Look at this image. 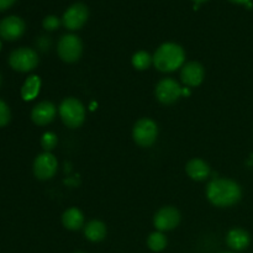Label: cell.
Masks as SVG:
<instances>
[{
	"label": "cell",
	"instance_id": "obj_1",
	"mask_svg": "<svg viewBox=\"0 0 253 253\" xmlns=\"http://www.w3.org/2000/svg\"><path fill=\"white\" fill-rule=\"evenodd\" d=\"M207 197L212 205L219 208L232 207L240 202L242 190L236 182L231 179H215L207 188Z\"/></svg>",
	"mask_w": 253,
	"mask_h": 253
},
{
	"label": "cell",
	"instance_id": "obj_2",
	"mask_svg": "<svg viewBox=\"0 0 253 253\" xmlns=\"http://www.w3.org/2000/svg\"><path fill=\"white\" fill-rule=\"evenodd\" d=\"M184 49L179 44L167 42L157 48L155 56H153V64L158 71L169 73V72H174L175 69L180 68L184 63Z\"/></svg>",
	"mask_w": 253,
	"mask_h": 253
},
{
	"label": "cell",
	"instance_id": "obj_3",
	"mask_svg": "<svg viewBox=\"0 0 253 253\" xmlns=\"http://www.w3.org/2000/svg\"><path fill=\"white\" fill-rule=\"evenodd\" d=\"M59 116L67 127L77 128L84 123L85 109L76 98H67L59 105Z\"/></svg>",
	"mask_w": 253,
	"mask_h": 253
},
{
	"label": "cell",
	"instance_id": "obj_4",
	"mask_svg": "<svg viewBox=\"0 0 253 253\" xmlns=\"http://www.w3.org/2000/svg\"><path fill=\"white\" fill-rule=\"evenodd\" d=\"M9 64L14 71L26 73L36 68L39 64V56L32 48L21 47L11 52L9 57Z\"/></svg>",
	"mask_w": 253,
	"mask_h": 253
},
{
	"label": "cell",
	"instance_id": "obj_5",
	"mask_svg": "<svg viewBox=\"0 0 253 253\" xmlns=\"http://www.w3.org/2000/svg\"><path fill=\"white\" fill-rule=\"evenodd\" d=\"M158 127L151 119H141L133 126L132 136L135 142L141 147H150L157 140Z\"/></svg>",
	"mask_w": 253,
	"mask_h": 253
},
{
	"label": "cell",
	"instance_id": "obj_6",
	"mask_svg": "<svg viewBox=\"0 0 253 253\" xmlns=\"http://www.w3.org/2000/svg\"><path fill=\"white\" fill-rule=\"evenodd\" d=\"M83 52V43L76 35H64L58 42V54L62 61L67 63L77 62Z\"/></svg>",
	"mask_w": 253,
	"mask_h": 253
},
{
	"label": "cell",
	"instance_id": "obj_7",
	"mask_svg": "<svg viewBox=\"0 0 253 253\" xmlns=\"http://www.w3.org/2000/svg\"><path fill=\"white\" fill-rule=\"evenodd\" d=\"M183 89L180 88L177 81L172 78H165L156 86V98L165 105L174 104L182 96Z\"/></svg>",
	"mask_w": 253,
	"mask_h": 253
},
{
	"label": "cell",
	"instance_id": "obj_8",
	"mask_svg": "<svg viewBox=\"0 0 253 253\" xmlns=\"http://www.w3.org/2000/svg\"><path fill=\"white\" fill-rule=\"evenodd\" d=\"M89 17V10L82 2H76L64 12L63 17H62V22H63L64 27L68 30H78L84 26Z\"/></svg>",
	"mask_w": 253,
	"mask_h": 253
},
{
	"label": "cell",
	"instance_id": "obj_9",
	"mask_svg": "<svg viewBox=\"0 0 253 253\" xmlns=\"http://www.w3.org/2000/svg\"><path fill=\"white\" fill-rule=\"evenodd\" d=\"M58 168V162L52 153L44 152L39 155L34 162V173L37 179L47 180L54 177Z\"/></svg>",
	"mask_w": 253,
	"mask_h": 253
},
{
	"label": "cell",
	"instance_id": "obj_10",
	"mask_svg": "<svg viewBox=\"0 0 253 253\" xmlns=\"http://www.w3.org/2000/svg\"><path fill=\"white\" fill-rule=\"evenodd\" d=\"M180 222V212L173 207H165L158 210L153 219V224L158 231H169L175 229Z\"/></svg>",
	"mask_w": 253,
	"mask_h": 253
},
{
	"label": "cell",
	"instance_id": "obj_11",
	"mask_svg": "<svg viewBox=\"0 0 253 253\" xmlns=\"http://www.w3.org/2000/svg\"><path fill=\"white\" fill-rule=\"evenodd\" d=\"M25 22L19 16H7L0 21V36L6 41H15L25 32Z\"/></svg>",
	"mask_w": 253,
	"mask_h": 253
},
{
	"label": "cell",
	"instance_id": "obj_12",
	"mask_svg": "<svg viewBox=\"0 0 253 253\" xmlns=\"http://www.w3.org/2000/svg\"><path fill=\"white\" fill-rule=\"evenodd\" d=\"M205 71L204 67L198 62H189L184 64L180 72L182 82L188 86H198L204 81Z\"/></svg>",
	"mask_w": 253,
	"mask_h": 253
},
{
	"label": "cell",
	"instance_id": "obj_13",
	"mask_svg": "<svg viewBox=\"0 0 253 253\" xmlns=\"http://www.w3.org/2000/svg\"><path fill=\"white\" fill-rule=\"evenodd\" d=\"M57 114L56 106L49 101L39 103L31 111V119L36 125L44 126L54 120Z\"/></svg>",
	"mask_w": 253,
	"mask_h": 253
},
{
	"label": "cell",
	"instance_id": "obj_14",
	"mask_svg": "<svg viewBox=\"0 0 253 253\" xmlns=\"http://www.w3.org/2000/svg\"><path fill=\"white\" fill-rule=\"evenodd\" d=\"M250 242H251V237H250L249 232L242 229H232L226 236L227 246L235 251H242V250L247 249Z\"/></svg>",
	"mask_w": 253,
	"mask_h": 253
},
{
	"label": "cell",
	"instance_id": "obj_15",
	"mask_svg": "<svg viewBox=\"0 0 253 253\" xmlns=\"http://www.w3.org/2000/svg\"><path fill=\"white\" fill-rule=\"evenodd\" d=\"M187 173L192 179L198 180H204L209 177L210 174V167L207 162H204L203 160H192L190 162H188L187 165Z\"/></svg>",
	"mask_w": 253,
	"mask_h": 253
},
{
	"label": "cell",
	"instance_id": "obj_16",
	"mask_svg": "<svg viewBox=\"0 0 253 253\" xmlns=\"http://www.w3.org/2000/svg\"><path fill=\"white\" fill-rule=\"evenodd\" d=\"M62 222H63V226L66 229L76 231L83 226L84 216L81 210L77 209V208H71V209L64 211L63 216H62Z\"/></svg>",
	"mask_w": 253,
	"mask_h": 253
},
{
	"label": "cell",
	"instance_id": "obj_17",
	"mask_svg": "<svg viewBox=\"0 0 253 253\" xmlns=\"http://www.w3.org/2000/svg\"><path fill=\"white\" fill-rule=\"evenodd\" d=\"M84 235L91 242L101 241L106 236L105 224L99 220H93V221L88 222L84 227Z\"/></svg>",
	"mask_w": 253,
	"mask_h": 253
},
{
	"label": "cell",
	"instance_id": "obj_18",
	"mask_svg": "<svg viewBox=\"0 0 253 253\" xmlns=\"http://www.w3.org/2000/svg\"><path fill=\"white\" fill-rule=\"evenodd\" d=\"M40 86H41V81L37 76H31L25 81L24 85L21 89V96L24 100L29 101L32 100L37 96L40 91Z\"/></svg>",
	"mask_w": 253,
	"mask_h": 253
},
{
	"label": "cell",
	"instance_id": "obj_19",
	"mask_svg": "<svg viewBox=\"0 0 253 253\" xmlns=\"http://www.w3.org/2000/svg\"><path fill=\"white\" fill-rule=\"evenodd\" d=\"M147 245L152 251L160 252L162 251V250H165L166 246H167V237H166L161 231L153 232V234H151L150 236H148Z\"/></svg>",
	"mask_w": 253,
	"mask_h": 253
},
{
	"label": "cell",
	"instance_id": "obj_20",
	"mask_svg": "<svg viewBox=\"0 0 253 253\" xmlns=\"http://www.w3.org/2000/svg\"><path fill=\"white\" fill-rule=\"evenodd\" d=\"M152 62L153 57H151L146 51L136 52L132 57L133 67H135L136 69H138V71H145V69H147Z\"/></svg>",
	"mask_w": 253,
	"mask_h": 253
},
{
	"label": "cell",
	"instance_id": "obj_21",
	"mask_svg": "<svg viewBox=\"0 0 253 253\" xmlns=\"http://www.w3.org/2000/svg\"><path fill=\"white\" fill-rule=\"evenodd\" d=\"M57 142H58V138H57L56 133L53 132L43 133V136L41 138V146L46 152H49V151L53 150L57 146Z\"/></svg>",
	"mask_w": 253,
	"mask_h": 253
},
{
	"label": "cell",
	"instance_id": "obj_22",
	"mask_svg": "<svg viewBox=\"0 0 253 253\" xmlns=\"http://www.w3.org/2000/svg\"><path fill=\"white\" fill-rule=\"evenodd\" d=\"M11 114H10V109L5 101L0 100V127H4L9 124Z\"/></svg>",
	"mask_w": 253,
	"mask_h": 253
},
{
	"label": "cell",
	"instance_id": "obj_23",
	"mask_svg": "<svg viewBox=\"0 0 253 253\" xmlns=\"http://www.w3.org/2000/svg\"><path fill=\"white\" fill-rule=\"evenodd\" d=\"M43 27L48 31H53V30L58 29L59 25H61V21L57 16H53V15H49V16L44 17L43 22H42Z\"/></svg>",
	"mask_w": 253,
	"mask_h": 253
},
{
	"label": "cell",
	"instance_id": "obj_24",
	"mask_svg": "<svg viewBox=\"0 0 253 253\" xmlns=\"http://www.w3.org/2000/svg\"><path fill=\"white\" fill-rule=\"evenodd\" d=\"M15 1H16V0H0V12L5 11V10L9 9L10 6H12Z\"/></svg>",
	"mask_w": 253,
	"mask_h": 253
},
{
	"label": "cell",
	"instance_id": "obj_25",
	"mask_svg": "<svg viewBox=\"0 0 253 253\" xmlns=\"http://www.w3.org/2000/svg\"><path fill=\"white\" fill-rule=\"evenodd\" d=\"M229 1L234 2V4H245V5H247L249 2H251V0H229Z\"/></svg>",
	"mask_w": 253,
	"mask_h": 253
},
{
	"label": "cell",
	"instance_id": "obj_26",
	"mask_svg": "<svg viewBox=\"0 0 253 253\" xmlns=\"http://www.w3.org/2000/svg\"><path fill=\"white\" fill-rule=\"evenodd\" d=\"M193 1L198 5V4H202V2H204V1H208V0H193Z\"/></svg>",
	"mask_w": 253,
	"mask_h": 253
},
{
	"label": "cell",
	"instance_id": "obj_27",
	"mask_svg": "<svg viewBox=\"0 0 253 253\" xmlns=\"http://www.w3.org/2000/svg\"><path fill=\"white\" fill-rule=\"evenodd\" d=\"M183 94L188 95V94H189V90H188V89H183Z\"/></svg>",
	"mask_w": 253,
	"mask_h": 253
},
{
	"label": "cell",
	"instance_id": "obj_28",
	"mask_svg": "<svg viewBox=\"0 0 253 253\" xmlns=\"http://www.w3.org/2000/svg\"><path fill=\"white\" fill-rule=\"evenodd\" d=\"M0 49H1V41H0Z\"/></svg>",
	"mask_w": 253,
	"mask_h": 253
},
{
	"label": "cell",
	"instance_id": "obj_29",
	"mask_svg": "<svg viewBox=\"0 0 253 253\" xmlns=\"http://www.w3.org/2000/svg\"><path fill=\"white\" fill-rule=\"evenodd\" d=\"M0 84H1V76H0Z\"/></svg>",
	"mask_w": 253,
	"mask_h": 253
},
{
	"label": "cell",
	"instance_id": "obj_30",
	"mask_svg": "<svg viewBox=\"0 0 253 253\" xmlns=\"http://www.w3.org/2000/svg\"><path fill=\"white\" fill-rule=\"evenodd\" d=\"M224 253H232V252H224Z\"/></svg>",
	"mask_w": 253,
	"mask_h": 253
},
{
	"label": "cell",
	"instance_id": "obj_31",
	"mask_svg": "<svg viewBox=\"0 0 253 253\" xmlns=\"http://www.w3.org/2000/svg\"><path fill=\"white\" fill-rule=\"evenodd\" d=\"M76 253H82V252H76Z\"/></svg>",
	"mask_w": 253,
	"mask_h": 253
}]
</instances>
